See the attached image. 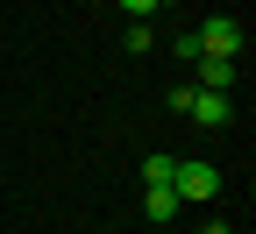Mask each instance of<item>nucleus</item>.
<instances>
[{
  "mask_svg": "<svg viewBox=\"0 0 256 234\" xmlns=\"http://www.w3.org/2000/svg\"><path fill=\"white\" fill-rule=\"evenodd\" d=\"M171 114L200 121V128H220V121L235 114V99H228V92H200V85H178V92H171Z\"/></svg>",
  "mask_w": 256,
  "mask_h": 234,
  "instance_id": "f257e3e1",
  "label": "nucleus"
},
{
  "mask_svg": "<svg viewBox=\"0 0 256 234\" xmlns=\"http://www.w3.org/2000/svg\"><path fill=\"white\" fill-rule=\"evenodd\" d=\"M192 43H200V57H235L242 64V21L235 14H206L200 28H192Z\"/></svg>",
  "mask_w": 256,
  "mask_h": 234,
  "instance_id": "f03ea898",
  "label": "nucleus"
},
{
  "mask_svg": "<svg viewBox=\"0 0 256 234\" xmlns=\"http://www.w3.org/2000/svg\"><path fill=\"white\" fill-rule=\"evenodd\" d=\"M171 192L178 199H220V171H214L206 156H185L178 171H171Z\"/></svg>",
  "mask_w": 256,
  "mask_h": 234,
  "instance_id": "7ed1b4c3",
  "label": "nucleus"
},
{
  "mask_svg": "<svg viewBox=\"0 0 256 234\" xmlns=\"http://www.w3.org/2000/svg\"><path fill=\"white\" fill-rule=\"evenodd\" d=\"M235 57H200V92H235Z\"/></svg>",
  "mask_w": 256,
  "mask_h": 234,
  "instance_id": "20e7f679",
  "label": "nucleus"
},
{
  "mask_svg": "<svg viewBox=\"0 0 256 234\" xmlns=\"http://www.w3.org/2000/svg\"><path fill=\"white\" fill-rule=\"evenodd\" d=\"M142 213H150L156 227H164V220H178V192H171V185H150V192H142Z\"/></svg>",
  "mask_w": 256,
  "mask_h": 234,
  "instance_id": "39448f33",
  "label": "nucleus"
},
{
  "mask_svg": "<svg viewBox=\"0 0 256 234\" xmlns=\"http://www.w3.org/2000/svg\"><path fill=\"white\" fill-rule=\"evenodd\" d=\"M171 171H178V156H164V149L142 156V185H171Z\"/></svg>",
  "mask_w": 256,
  "mask_h": 234,
  "instance_id": "423d86ee",
  "label": "nucleus"
},
{
  "mask_svg": "<svg viewBox=\"0 0 256 234\" xmlns=\"http://www.w3.org/2000/svg\"><path fill=\"white\" fill-rule=\"evenodd\" d=\"M121 7H128V14H136V21H142L150 7H171V0H121Z\"/></svg>",
  "mask_w": 256,
  "mask_h": 234,
  "instance_id": "0eeeda50",
  "label": "nucleus"
},
{
  "mask_svg": "<svg viewBox=\"0 0 256 234\" xmlns=\"http://www.w3.org/2000/svg\"><path fill=\"white\" fill-rule=\"evenodd\" d=\"M200 234H235V227H228V220H206V227H200Z\"/></svg>",
  "mask_w": 256,
  "mask_h": 234,
  "instance_id": "6e6552de",
  "label": "nucleus"
}]
</instances>
